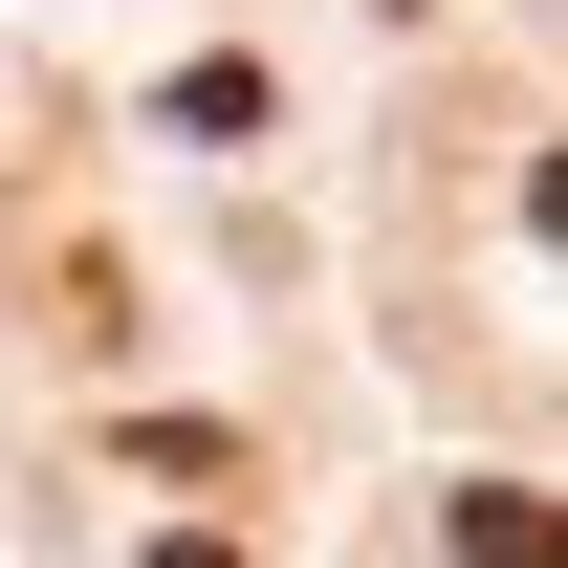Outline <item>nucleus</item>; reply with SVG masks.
I'll return each instance as SVG.
<instances>
[{
    "instance_id": "obj_1",
    "label": "nucleus",
    "mask_w": 568,
    "mask_h": 568,
    "mask_svg": "<svg viewBox=\"0 0 568 568\" xmlns=\"http://www.w3.org/2000/svg\"><path fill=\"white\" fill-rule=\"evenodd\" d=\"M459 547H481V568H547V503H525V481H481V503H459Z\"/></svg>"
},
{
    "instance_id": "obj_2",
    "label": "nucleus",
    "mask_w": 568,
    "mask_h": 568,
    "mask_svg": "<svg viewBox=\"0 0 568 568\" xmlns=\"http://www.w3.org/2000/svg\"><path fill=\"white\" fill-rule=\"evenodd\" d=\"M153 568H241V547H153Z\"/></svg>"
}]
</instances>
